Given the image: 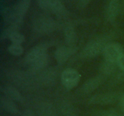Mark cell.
I'll return each instance as SVG.
<instances>
[{
	"mask_svg": "<svg viewBox=\"0 0 124 116\" xmlns=\"http://www.w3.org/2000/svg\"><path fill=\"white\" fill-rule=\"evenodd\" d=\"M28 63L31 66L39 68L44 66L47 62V53L46 50L41 47L33 48L27 56Z\"/></svg>",
	"mask_w": 124,
	"mask_h": 116,
	"instance_id": "cell-1",
	"label": "cell"
},
{
	"mask_svg": "<svg viewBox=\"0 0 124 116\" xmlns=\"http://www.w3.org/2000/svg\"><path fill=\"white\" fill-rule=\"evenodd\" d=\"M81 76L76 70L68 68L64 70L61 75V81L63 85L67 89H72L78 85Z\"/></svg>",
	"mask_w": 124,
	"mask_h": 116,
	"instance_id": "cell-2",
	"label": "cell"
},
{
	"mask_svg": "<svg viewBox=\"0 0 124 116\" xmlns=\"http://www.w3.org/2000/svg\"><path fill=\"white\" fill-rule=\"evenodd\" d=\"M103 54L106 61L114 63L117 62L119 57L124 54L123 48L119 44H110L104 48Z\"/></svg>",
	"mask_w": 124,
	"mask_h": 116,
	"instance_id": "cell-3",
	"label": "cell"
},
{
	"mask_svg": "<svg viewBox=\"0 0 124 116\" xmlns=\"http://www.w3.org/2000/svg\"><path fill=\"white\" fill-rule=\"evenodd\" d=\"M30 4V0H22L19 4L16 7L13 12L12 18L15 24L20 22L23 16L27 11Z\"/></svg>",
	"mask_w": 124,
	"mask_h": 116,
	"instance_id": "cell-4",
	"label": "cell"
},
{
	"mask_svg": "<svg viewBox=\"0 0 124 116\" xmlns=\"http://www.w3.org/2000/svg\"><path fill=\"white\" fill-rule=\"evenodd\" d=\"M102 44L98 41L89 44L84 51V54L87 58H93L98 55L102 50Z\"/></svg>",
	"mask_w": 124,
	"mask_h": 116,
	"instance_id": "cell-5",
	"label": "cell"
},
{
	"mask_svg": "<svg viewBox=\"0 0 124 116\" xmlns=\"http://www.w3.org/2000/svg\"><path fill=\"white\" fill-rule=\"evenodd\" d=\"M71 50L67 47H61L55 53V58L59 63H64L66 61L71 54Z\"/></svg>",
	"mask_w": 124,
	"mask_h": 116,
	"instance_id": "cell-6",
	"label": "cell"
},
{
	"mask_svg": "<svg viewBox=\"0 0 124 116\" xmlns=\"http://www.w3.org/2000/svg\"><path fill=\"white\" fill-rule=\"evenodd\" d=\"M119 4V0H110L109 2L107 8V15L110 20H114L117 16Z\"/></svg>",
	"mask_w": 124,
	"mask_h": 116,
	"instance_id": "cell-7",
	"label": "cell"
},
{
	"mask_svg": "<svg viewBox=\"0 0 124 116\" xmlns=\"http://www.w3.org/2000/svg\"><path fill=\"white\" fill-rule=\"evenodd\" d=\"M56 14H61L64 12V7L59 0H50L48 8Z\"/></svg>",
	"mask_w": 124,
	"mask_h": 116,
	"instance_id": "cell-8",
	"label": "cell"
},
{
	"mask_svg": "<svg viewBox=\"0 0 124 116\" xmlns=\"http://www.w3.org/2000/svg\"><path fill=\"white\" fill-rule=\"evenodd\" d=\"M99 80L98 79H93L90 80L88 82H86L84 86V89L86 92H89L93 91L95 88H98L99 84Z\"/></svg>",
	"mask_w": 124,
	"mask_h": 116,
	"instance_id": "cell-9",
	"label": "cell"
},
{
	"mask_svg": "<svg viewBox=\"0 0 124 116\" xmlns=\"http://www.w3.org/2000/svg\"><path fill=\"white\" fill-rule=\"evenodd\" d=\"M9 37L12 44H15L21 45V44L23 43L24 41V36L17 31L12 33L9 36Z\"/></svg>",
	"mask_w": 124,
	"mask_h": 116,
	"instance_id": "cell-10",
	"label": "cell"
},
{
	"mask_svg": "<svg viewBox=\"0 0 124 116\" xmlns=\"http://www.w3.org/2000/svg\"><path fill=\"white\" fill-rule=\"evenodd\" d=\"M8 51L11 54L14 56H19L23 54V48L20 44H12L8 47Z\"/></svg>",
	"mask_w": 124,
	"mask_h": 116,
	"instance_id": "cell-11",
	"label": "cell"
},
{
	"mask_svg": "<svg viewBox=\"0 0 124 116\" xmlns=\"http://www.w3.org/2000/svg\"><path fill=\"white\" fill-rule=\"evenodd\" d=\"M112 97H111V95H101L99 96L94 97L92 100V102L96 103H107L111 102V98Z\"/></svg>",
	"mask_w": 124,
	"mask_h": 116,
	"instance_id": "cell-12",
	"label": "cell"
},
{
	"mask_svg": "<svg viewBox=\"0 0 124 116\" xmlns=\"http://www.w3.org/2000/svg\"><path fill=\"white\" fill-rule=\"evenodd\" d=\"M65 38L69 43L73 42L74 39H75V33L72 29H69V28L67 29L66 32H65Z\"/></svg>",
	"mask_w": 124,
	"mask_h": 116,
	"instance_id": "cell-13",
	"label": "cell"
},
{
	"mask_svg": "<svg viewBox=\"0 0 124 116\" xmlns=\"http://www.w3.org/2000/svg\"><path fill=\"white\" fill-rule=\"evenodd\" d=\"M3 106L4 107V108L6 109H7V111H9V112H16V109L15 106L12 102H10L8 101V102H5Z\"/></svg>",
	"mask_w": 124,
	"mask_h": 116,
	"instance_id": "cell-14",
	"label": "cell"
},
{
	"mask_svg": "<svg viewBox=\"0 0 124 116\" xmlns=\"http://www.w3.org/2000/svg\"><path fill=\"white\" fill-rule=\"evenodd\" d=\"M50 0H37L39 6L42 8L48 9Z\"/></svg>",
	"mask_w": 124,
	"mask_h": 116,
	"instance_id": "cell-15",
	"label": "cell"
},
{
	"mask_svg": "<svg viewBox=\"0 0 124 116\" xmlns=\"http://www.w3.org/2000/svg\"><path fill=\"white\" fill-rule=\"evenodd\" d=\"M116 62L117 63V65L119 66L120 68L124 71V53L119 57Z\"/></svg>",
	"mask_w": 124,
	"mask_h": 116,
	"instance_id": "cell-16",
	"label": "cell"
},
{
	"mask_svg": "<svg viewBox=\"0 0 124 116\" xmlns=\"http://www.w3.org/2000/svg\"><path fill=\"white\" fill-rule=\"evenodd\" d=\"M91 0H79V4L81 6H85L88 4Z\"/></svg>",
	"mask_w": 124,
	"mask_h": 116,
	"instance_id": "cell-17",
	"label": "cell"
},
{
	"mask_svg": "<svg viewBox=\"0 0 124 116\" xmlns=\"http://www.w3.org/2000/svg\"><path fill=\"white\" fill-rule=\"evenodd\" d=\"M121 103H122V108L124 109V95H123V97H122V100H121Z\"/></svg>",
	"mask_w": 124,
	"mask_h": 116,
	"instance_id": "cell-18",
	"label": "cell"
}]
</instances>
